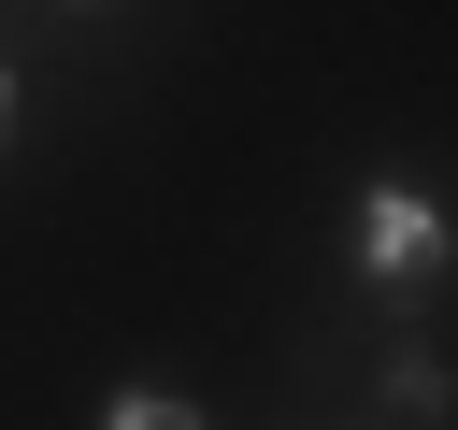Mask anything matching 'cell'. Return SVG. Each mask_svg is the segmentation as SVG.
<instances>
[{
	"mask_svg": "<svg viewBox=\"0 0 458 430\" xmlns=\"http://www.w3.org/2000/svg\"><path fill=\"white\" fill-rule=\"evenodd\" d=\"M444 258H458V215H444L415 172H372L358 215H344V272H358V287H415V272H444Z\"/></svg>",
	"mask_w": 458,
	"mask_h": 430,
	"instance_id": "obj_1",
	"label": "cell"
},
{
	"mask_svg": "<svg viewBox=\"0 0 458 430\" xmlns=\"http://www.w3.org/2000/svg\"><path fill=\"white\" fill-rule=\"evenodd\" d=\"M100 430H200V401H172V387H114Z\"/></svg>",
	"mask_w": 458,
	"mask_h": 430,
	"instance_id": "obj_3",
	"label": "cell"
},
{
	"mask_svg": "<svg viewBox=\"0 0 458 430\" xmlns=\"http://www.w3.org/2000/svg\"><path fill=\"white\" fill-rule=\"evenodd\" d=\"M386 416H444V358L429 344H386Z\"/></svg>",
	"mask_w": 458,
	"mask_h": 430,
	"instance_id": "obj_2",
	"label": "cell"
},
{
	"mask_svg": "<svg viewBox=\"0 0 458 430\" xmlns=\"http://www.w3.org/2000/svg\"><path fill=\"white\" fill-rule=\"evenodd\" d=\"M0 143H14V57H0Z\"/></svg>",
	"mask_w": 458,
	"mask_h": 430,
	"instance_id": "obj_4",
	"label": "cell"
},
{
	"mask_svg": "<svg viewBox=\"0 0 458 430\" xmlns=\"http://www.w3.org/2000/svg\"><path fill=\"white\" fill-rule=\"evenodd\" d=\"M72 14H114V0H72Z\"/></svg>",
	"mask_w": 458,
	"mask_h": 430,
	"instance_id": "obj_5",
	"label": "cell"
}]
</instances>
